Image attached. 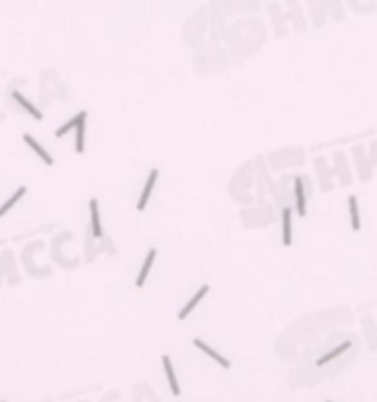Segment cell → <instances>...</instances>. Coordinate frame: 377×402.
Segmentation results:
<instances>
[{"instance_id": "obj_10", "label": "cell", "mask_w": 377, "mask_h": 402, "mask_svg": "<svg viewBox=\"0 0 377 402\" xmlns=\"http://www.w3.org/2000/svg\"><path fill=\"white\" fill-rule=\"evenodd\" d=\"M24 141H26V145H28L30 149L34 151V153L38 155V157H39V159H41V161H43V163H45V165H53V157H51L50 153H48V151L43 149L41 145H39V141H38V139H36V138H32L30 134H24Z\"/></svg>"}, {"instance_id": "obj_9", "label": "cell", "mask_w": 377, "mask_h": 402, "mask_svg": "<svg viewBox=\"0 0 377 402\" xmlns=\"http://www.w3.org/2000/svg\"><path fill=\"white\" fill-rule=\"evenodd\" d=\"M348 212H350V224H352L354 232L362 230V218H360V204H358V196L350 194L348 196Z\"/></svg>"}, {"instance_id": "obj_8", "label": "cell", "mask_w": 377, "mask_h": 402, "mask_svg": "<svg viewBox=\"0 0 377 402\" xmlns=\"http://www.w3.org/2000/svg\"><path fill=\"white\" fill-rule=\"evenodd\" d=\"M88 214H90V232L97 239L102 238V224H101V212H99V200L90 198L88 200Z\"/></svg>"}, {"instance_id": "obj_2", "label": "cell", "mask_w": 377, "mask_h": 402, "mask_svg": "<svg viewBox=\"0 0 377 402\" xmlns=\"http://www.w3.org/2000/svg\"><path fill=\"white\" fill-rule=\"evenodd\" d=\"M293 194H295V208L301 218L307 216V192H304V179L295 177L293 179Z\"/></svg>"}, {"instance_id": "obj_13", "label": "cell", "mask_w": 377, "mask_h": 402, "mask_svg": "<svg viewBox=\"0 0 377 402\" xmlns=\"http://www.w3.org/2000/svg\"><path fill=\"white\" fill-rule=\"evenodd\" d=\"M87 116H88V114L85 112V110H83V112H79L77 116H73V118H71L67 124H63L61 128H57V130H55V138H63L65 134H69L71 130H75V128L79 126V122H81L83 118H87Z\"/></svg>"}, {"instance_id": "obj_7", "label": "cell", "mask_w": 377, "mask_h": 402, "mask_svg": "<svg viewBox=\"0 0 377 402\" xmlns=\"http://www.w3.org/2000/svg\"><path fill=\"white\" fill-rule=\"evenodd\" d=\"M155 259H157V249L155 247H151L148 255H146V259H144V265H142V269H139L138 277H136V287L142 289L144 285H146V281H148V277L151 273V267L155 263Z\"/></svg>"}, {"instance_id": "obj_12", "label": "cell", "mask_w": 377, "mask_h": 402, "mask_svg": "<svg viewBox=\"0 0 377 402\" xmlns=\"http://www.w3.org/2000/svg\"><path fill=\"white\" fill-rule=\"evenodd\" d=\"M26 192H28V187H20V189H16V192H14L12 196H10L8 200H6L4 204H2V206H0V218H2V216H6V214L10 212L14 206H16L18 202L24 198Z\"/></svg>"}, {"instance_id": "obj_16", "label": "cell", "mask_w": 377, "mask_h": 402, "mask_svg": "<svg viewBox=\"0 0 377 402\" xmlns=\"http://www.w3.org/2000/svg\"><path fill=\"white\" fill-rule=\"evenodd\" d=\"M326 402H332V400H326Z\"/></svg>"}, {"instance_id": "obj_6", "label": "cell", "mask_w": 377, "mask_h": 402, "mask_svg": "<svg viewBox=\"0 0 377 402\" xmlns=\"http://www.w3.org/2000/svg\"><path fill=\"white\" fill-rule=\"evenodd\" d=\"M161 363H163L165 377H167V383H169V389L173 392V396H181V387H179V381H177V373L173 369L171 357L169 355H161Z\"/></svg>"}, {"instance_id": "obj_1", "label": "cell", "mask_w": 377, "mask_h": 402, "mask_svg": "<svg viewBox=\"0 0 377 402\" xmlns=\"http://www.w3.org/2000/svg\"><path fill=\"white\" fill-rule=\"evenodd\" d=\"M157 179H159V171H157V167H153L150 171V175L146 179V185H144V190H142V194H139L138 198V204H136V210L142 212V210H146V206H148V202L151 198V192L155 189V185H157Z\"/></svg>"}, {"instance_id": "obj_4", "label": "cell", "mask_w": 377, "mask_h": 402, "mask_svg": "<svg viewBox=\"0 0 377 402\" xmlns=\"http://www.w3.org/2000/svg\"><path fill=\"white\" fill-rule=\"evenodd\" d=\"M193 345H195L197 349H201V351L204 353V355H208V357H210L213 361H216V363L220 365V367H224V369H230V367H232V363L228 361L224 355H220V353L216 351V349H213V347H210V345H208L206 341H202L201 338H195V339H193Z\"/></svg>"}, {"instance_id": "obj_3", "label": "cell", "mask_w": 377, "mask_h": 402, "mask_svg": "<svg viewBox=\"0 0 377 402\" xmlns=\"http://www.w3.org/2000/svg\"><path fill=\"white\" fill-rule=\"evenodd\" d=\"M281 241L285 247L293 243V210L289 206L281 210Z\"/></svg>"}, {"instance_id": "obj_17", "label": "cell", "mask_w": 377, "mask_h": 402, "mask_svg": "<svg viewBox=\"0 0 377 402\" xmlns=\"http://www.w3.org/2000/svg\"><path fill=\"white\" fill-rule=\"evenodd\" d=\"M2 402H4V400H2Z\"/></svg>"}, {"instance_id": "obj_11", "label": "cell", "mask_w": 377, "mask_h": 402, "mask_svg": "<svg viewBox=\"0 0 377 402\" xmlns=\"http://www.w3.org/2000/svg\"><path fill=\"white\" fill-rule=\"evenodd\" d=\"M12 98H14L16 102H18V104H20V106H22V108H24L26 112L30 114L32 118H36V120H43V114H41V110H38V108H36V104H32V102L28 100V98H26L22 92L14 90V92H12Z\"/></svg>"}, {"instance_id": "obj_5", "label": "cell", "mask_w": 377, "mask_h": 402, "mask_svg": "<svg viewBox=\"0 0 377 402\" xmlns=\"http://www.w3.org/2000/svg\"><path fill=\"white\" fill-rule=\"evenodd\" d=\"M208 292H210V287H208V285H202L201 289H199L197 292H195V294H193V296H191V300H188L187 304L181 308V312H179V316H177V318H179V320H187L188 314H191V312H193V310H195V308L201 304V300L204 298V296H206V294H208Z\"/></svg>"}, {"instance_id": "obj_14", "label": "cell", "mask_w": 377, "mask_h": 402, "mask_svg": "<svg viewBox=\"0 0 377 402\" xmlns=\"http://www.w3.org/2000/svg\"><path fill=\"white\" fill-rule=\"evenodd\" d=\"M85 130H87V118H83L75 128V151L83 153L85 151Z\"/></svg>"}, {"instance_id": "obj_15", "label": "cell", "mask_w": 377, "mask_h": 402, "mask_svg": "<svg viewBox=\"0 0 377 402\" xmlns=\"http://www.w3.org/2000/svg\"><path fill=\"white\" fill-rule=\"evenodd\" d=\"M348 347H350V343H340V345H338V347H336V349H332V351H328L326 355H322V357H320V359L316 361V365H318V367H322V365L330 363L332 359H336L338 355H342V353L346 351Z\"/></svg>"}]
</instances>
